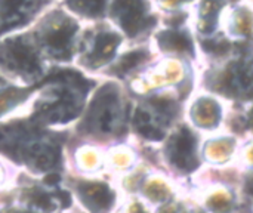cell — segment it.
Segmentation results:
<instances>
[{"instance_id": "3957f363", "label": "cell", "mask_w": 253, "mask_h": 213, "mask_svg": "<svg viewBox=\"0 0 253 213\" xmlns=\"http://www.w3.org/2000/svg\"><path fill=\"white\" fill-rule=\"evenodd\" d=\"M44 182H46L47 185H56V184L59 182V175H56V173L47 175V176L44 178Z\"/></svg>"}, {"instance_id": "7a4b0ae2", "label": "cell", "mask_w": 253, "mask_h": 213, "mask_svg": "<svg viewBox=\"0 0 253 213\" xmlns=\"http://www.w3.org/2000/svg\"><path fill=\"white\" fill-rule=\"evenodd\" d=\"M34 203H36L39 208H43V209L50 208V199H49L46 194H37V196L34 197Z\"/></svg>"}, {"instance_id": "6da1fadb", "label": "cell", "mask_w": 253, "mask_h": 213, "mask_svg": "<svg viewBox=\"0 0 253 213\" xmlns=\"http://www.w3.org/2000/svg\"><path fill=\"white\" fill-rule=\"evenodd\" d=\"M82 191L84 194H87L96 203V206H99L102 209H107L111 205V202H113V194H111V191L105 185H101V184H86V185L82 187Z\"/></svg>"}, {"instance_id": "277c9868", "label": "cell", "mask_w": 253, "mask_h": 213, "mask_svg": "<svg viewBox=\"0 0 253 213\" xmlns=\"http://www.w3.org/2000/svg\"><path fill=\"white\" fill-rule=\"evenodd\" d=\"M58 197L62 200V206H64V208H67V206L70 205V196H68L67 193H64V191H59V193H58Z\"/></svg>"}]
</instances>
